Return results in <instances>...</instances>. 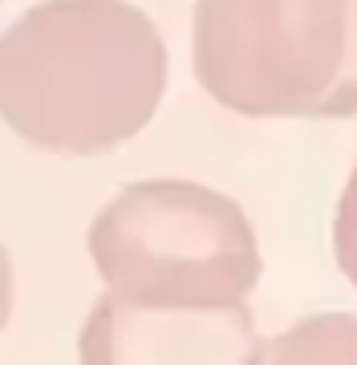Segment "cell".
Masks as SVG:
<instances>
[{
	"mask_svg": "<svg viewBox=\"0 0 357 365\" xmlns=\"http://www.w3.org/2000/svg\"><path fill=\"white\" fill-rule=\"evenodd\" d=\"M191 66L244 118H357V0H195Z\"/></svg>",
	"mask_w": 357,
	"mask_h": 365,
	"instance_id": "2",
	"label": "cell"
},
{
	"mask_svg": "<svg viewBox=\"0 0 357 365\" xmlns=\"http://www.w3.org/2000/svg\"><path fill=\"white\" fill-rule=\"evenodd\" d=\"M252 365H357V313H317L264 337Z\"/></svg>",
	"mask_w": 357,
	"mask_h": 365,
	"instance_id": "5",
	"label": "cell"
},
{
	"mask_svg": "<svg viewBox=\"0 0 357 365\" xmlns=\"http://www.w3.org/2000/svg\"><path fill=\"white\" fill-rule=\"evenodd\" d=\"M9 317H13V260L0 244V333L9 325Z\"/></svg>",
	"mask_w": 357,
	"mask_h": 365,
	"instance_id": "7",
	"label": "cell"
},
{
	"mask_svg": "<svg viewBox=\"0 0 357 365\" xmlns=\"http://www.w3.org/2000/svg\"><path fill=\"white\" fill-rule=\"evenodd\" d=\"M333 256H337L345 280L357 288V170L345 182L337 215H333Z\"/></svg>",
	"mask_w": 357,
	"mask_h": 365,
	"instance_id": "6",
	"label": "cell"
},
{
	"mask_svg": "<svg viewBox=\"0 0 357 365\" xmlns=\"http://www.w3.org/2000/svg\"><path fill=\"white\" fill-rule=\"evenodd\" d=\"M162 90V33L130 0H41L0 33V118L49 155L118 150Z\"/></svg>",
	"mask_w": 357,
	"mask_h": 365,
	"instance_id": "1",
	"label": "cell"
},
{
	"mask_svg": "<svg viewBox=\"0 0 357 365\" xmlns=\"http://www.w3.org/2000/svg\"><path fill=\"white\" fill-rule=\"evenodd\" d=\"M90 260L110 297L150 309H232L264 272L244 207L191 179L122 187L90 223Z\"/></svg>",
	"mask_w": 357,
	"mask_h": 365,
	"instance_id": "3",
	"label": "cell"
},
{
	"mask_svg": "<svg viewBox=\"0 0 357 365\" xmlns=\"http://www.w3.org/2000/svg\"><path fill=\"white\" fill-rule=\"evenodd\" d=\"M248 304L150 309L102 292L78 337V365H252L260 349Z\"/></svg>",
	"mask_w": 357,
	"mask_h": 365,
	"instance_id": "4",
	"label": "cell"
}]
</instances>
